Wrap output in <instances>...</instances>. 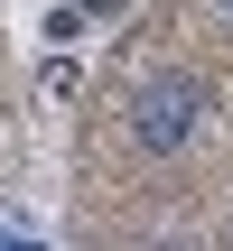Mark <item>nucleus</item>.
I'll use <instances>...</instances> for the list:
<instances>
[{
	"mask_svg": "<svg viewBox=\"0 0 233 251\" xmlns=\"http://www.w3.org/2000/svg\"><path fill=\"white\" fill-rule=\"evenodd\" d=\"M205 121H215V84H205L196 65H149V75L121 93V140H131L140 158H187Z\"/></svg>",
	"mask_w": 233,
	"mask_h": 251,
	"instance_id": "1",
	"label": "nucleus"
},
{
	"mask_svg": "<svg viewBox=\"0 0 233 251\" xmlns=\"http://www.w3.org/2000/svg\"><path fill=\"white\" fill-rule=\"evenodd\" d=\"M205 19H215V28H224V37H233V0H205Z\"/></svg>",
	"mask_w": 233,
	"mask_h": 251,
	"instance_id": "2",
	"label": "nucleus"
}]
</instances>
